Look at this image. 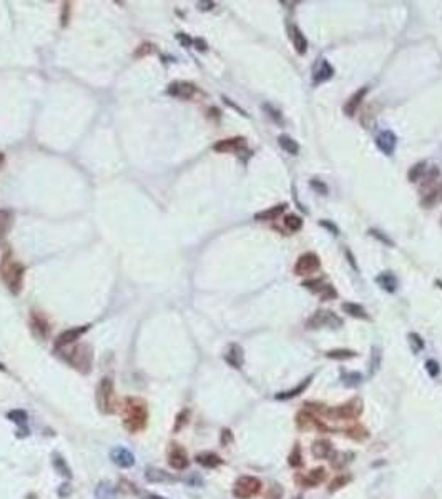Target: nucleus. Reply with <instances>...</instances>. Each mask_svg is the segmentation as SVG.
Masks as SVG:
<instances>
[{
    "label": "nucleus",
    "mask_w": 442,
    "mask_h": 499,
    "mask_svg": "<svg viewBox=\"0 0 442 499\" xmlns=\"http://www.w3.org/2000/svg\"><path fill=\"white\" fill-rule=\"evenodd\" d=\"M148 423L146 403L140 398H126L123 406V426L128 433H140Z\"/></svg>",
    "instance_id": "nucleus-1"
},
{
    "label": "nucleus",
    "mask_w": 442,
    "mask_h": 499,
    "mask_svg": "<svg viewBox=\"0 0 442 499\" xmlns=\"http://www.w3.org/2000/svg\"><path fill=\"white\" fill-rule=\"evenodd\" d=\"M2 280L7 285L8 291L12 295H19L23 288V276H25V266L20 261L12 257L10 253H5L2 260Z\"/></svg>",
    "instance_id": "nucleus-2"
},
{
    "label": "nucleus",
    "mask_w": 442,
    "mask_h": 499,
    "mask_svg": "<svg viewBox=\"0 0 442 499\" xmlns=\"http://www.w3.org/2000/svg\"><path fill=\"white\" fill-rule=\"evenodd\" d=\"M96 406L103 414H113L118 411V401L115 395V384L110 376L102 378L96 386Z\"/></svg>",
    "instance_id": "nucleus-3"
},
{
    "label": "nucleus",
    "mask_w": 442,
    "mask_h": 499,
    "mask_svg": "<svg viewBox=\"0 0 442 499\" xmlns=\"http://www.w3.org/2000/svg\"><path fill=\"white\" fill-rule=\"evenodd\" d=\"M361 411H363V401L354 398V400L344 403V404H341V406H336V408H327L326 413H324V416L329 418V419L349 421V419H354V418L359 416Z\"/></svg>",
    "instance_id": "nucleus-4"
},
{
    "label": "nucleus",
    "mask_w": 442,
    "mask_h": 499,
    "mask_svg": "<svg viewBox=\"0 0 442 499\" xmlns=\"http://www.w3.org/2000/svg\"><path fill=\"white\" fill-rule=\"evenodd\" d=\"M263 483L255 476H241L233 486V496L236 499H250L259 494Z\"/></svg>",
    "instance_id": "nucleus-5"
},
{
    "label": "nucleus",
    "mask_w": 442,
    "mask_h": 499,
    "mask_svg": "<svg viewBox=\"0 0 442 499\" xmlns=\"http://www.w3.org/2000/svg\"><path fill=\"white\" fill-rule=\"evenodd\" d=\"M65 358L75 370H78L82 373H88L92 370V363H93V351L87 345H82V346L73 348Z\"/></svg>",
    "instance_id": "nucleus-6"
},
{
    "label": "nucleus",
    "mask_w": 442,
    "mask_h": 499,
    "mask_svg": "<svg viewBox=\"0 0 442 499\" xmlns=\"http://www.w3.org/2000/svg\"><path fill=\"white\" fill-rule=\"evenodd\" d=\"M341 325H343V320H341L339 316H336V313H332L331 309H318V311L306 321V328H311V330L321 328V326L339 328Z\"/></svg>",
    "instance_id": "nucleus-7"
},
{
    "label": "nucleus",
    "mask_w": 442,
    "mask_h": 499,
    "mask_svg": "<svg viewBox=\"0 0 442 499\" xmlns=\"http://www.w3.org/2000/svg\"><path fill=\"white\" fill-rule=\"evenodd\" d=\"M319 266H321V260H319V257L316 253H313V251H308V253H302L301 257L298 258L296 265H294V275H298V276L311 275V273H314V271H318Z\"/></svg>",
    "instance_id": "nucleus-8"
},
{
    "label": "nucleus",
    "mask_w": 442,
    "mask_h": 499,
    "mask_svg": "<svg viewBox=\"0 0 442 499\" xmlns=\"http://www.w3.org/2000/svg\"><path fill=\"white\" fill-rule=\"evenodd\" d=\"M168 95L176 98H182V100H189L193 98L196 94H200L198 87L195 83H189V82H173L168 85Z\"/></svg>",
    "instance_id": "nucleus-9"
},
{
    "label": "nucleus",
    "mask_w": 442,
    "mask_h": 499,
    "mask_svg": "<svg viewBox=\"0 0 442 499\" xmlns=\"http://www.w3.org/2000/svg\"><path fill=\"white\" fill-rule=\"evenodd\" d=\"M168 464L176 471H183L189 466V459L186 451L183 450L180 444H170V452H168Z\"/></svg>",
    "instance_id": "nucleus-10"
},
{
    "label": "nucleus",
    "mask_w": 442,
    "mask_h": 499,
    "mask_svg": "<svg viewBox=\"0 0 442 499\" xmlns=\"http://www.w3.org/2000/svg\"><path fill=\"white\" fill-rule=\"evenodd\" d=\"M246 148V138L243 137H233V138H223V140L216 142L213 145V150L218 153H234L241 152Z\"/></svg>",
    "instance_id": "nucleus-11"
},
{
    "label": "nucleus",
    "mask_w": 442,
    "mask_h": 499,
    "mask_svg": "<svg viewBox=\"0 0 442 499\" xmlns=\"http://www.w3.org/2000/svg\"><path fill=\"white\" fill-rule=\"evenodd\" d=\"M90 330V325H83V326H75V328L65 330L63 333H60L55 339V348H63L67 345H71L77 339H80L87 331Z\"/></svg>",
    "instance_id": "nucleus-12"
},
{
    "label": "nucleus",
    "mask_w": 442,
    "mask_h": 499,
    "mask_svg": "<svg viewBox=\"0 0 442 499\" xmlns=\"http://www.w3.org/2000/svg\"><path fill=\"white\" fill-rule=\"evenodd\" d=\"M110 459L115 466L128 469L135 464V454L123 446H116L110 451Z\"/></svg>",
    "instance_id": "nucleus-13"
},
{
    "label": "nucleus",
    "mask_w": 442,
    "mask_h": 499,
    "mask_svg": "<svg viewBox=\"0 0 442 499\" xmlns=\"http://www.w3.org/2000/svg\"><path fill=\"white\" fill-rule=\"evenodd\" d=\"M332 75H334V69L331 67L329 62H327L326 58H319L313 69V83L314 85L324 83L329 80Z\"/></svg>",
    "instance_id": "nucleus-14"
},
{
    "label": "nucleus",
    "mask_w": 442,
    "mask_h": 499,
    "mask_svg": "<svg viewBox=\"0 0 442 499\" xmlns=\"http://www.w3.org/2000/svg\"><path fill=\"white\" fill-rule=\"evenodd\" d=\"M376 145L384 155H393L395 150V145H397V137H395V133L391 132V130H382L376 137Z\"/></svg>",
    "instance_id": "nucleus-15"
},
{
    "label": "nucleus",
    "mask_w": 442,
    "mask_h": 499,
    "mask_svg": "<svg viewBox=\"0 0 442 499\" xmlns=\"http://www.w3.org/2000/svg\"><path fill=\"white\" fill-rule=\"evenodd\" d=\"M366 94H368V87H363V89L356 90L354 94L348 98V102L344 103V113H346L348 117H352L357 110H359V107H361V103H363Z\"/></svg>",
    "instance_id": "nucleus-16"
},
{
    "label": "nucleus",
    "mask_w": 442,
    "mask_h": 499,
    "mask_svg": "<svg viewBox=\"0 0 442 499\" xmlns=\"http://www.w3.org/2000/svg\"><path fill=\"white\" fill-rule=\"evenodd\" d=\"M225 359L230 366L239 370V368L243 366V363H245V353H243V348L239 345H234V343L233 345H230L228 350H226V353H225Z\"/></svg>",
    "instance_id": "nucleus-17"
},
{
    "label": "nucleus",
    "mask_w": 442,
    "mask_h": 499,
    "mask_svg": "<svg viewBox=\"0 0 442 499\" xmlns=\"http://www.w3.org/2000/svg\"><path fill=\"white\" fill-rule=\"evenodd\" d=\"M326 469L324 468H314L313 471H309L304 477H298V481H301L302 486H309V488H316L326 481Z\"/></svg>",
    "instance_id": "nucleus-18"
},
{
    "label": "nucleus",
    "mask_w": 442,
    "mask_h": 499,
    "mask_svg": "<svg viewBox=\"0 0 442 499\" xmlns=\"http://www.w3.org/2000/svg\"><path fill=\"white\" fill-rule=\"evenodd\" d=\"M118 496V488L112 481H100L95 488L96 499H116Z\"/></svg>",
    "instance_id": "nucleus-19"
},
{
    "label": "nucleus",
    "mask_w": 442,
    "mask_h": 499,
    "mask_svg": "<svg viewBox=\"0 0 442 499\" xmlns=\"http://www.w3.org/2000/svg\"><path fill=\"white\" fill-rule=\"evenodd\" d=\"M288 208V203H279V205H275V207H271V208H266V210H263V212H258L255 215V220H258V221H269V220H276L278 216H281L284 213V210Z\"/></svg>",
    "instance_id": "nucleus-20"
},
{
    "label": "nucleus",
    "mask_w": 442,
    "mask_h": 499,
    "mask_svg": "<svg viewBox=\"0 0 442 499\" xmlns=\"http://www.w3.org/2000/svg\"><path fill=\"white\" fill-rule=\"evenodd\" d=\"M311 452L316 459H326L332 454V444L327 439H318L311 446Z\"/></svg>",
    "instance_id": "nucleus-21"
},
{
    "label": "nucleus",
    "mask_w": 442,
    "mask_h": 499,
    "mask_svg": "<svg viewBox=\"0 0 442 499\" xmlns=\"http://www.w3.org/2000/svg\"><path fill=\"white\" fill-rule=\"evenodd\" d=\"M289 35H291V40H293V45H294V48H296V52L300 53V55H304L306 50H308V40H306L304 33H302L296 25H293V27H289Z\"/></svg>",
    "instance_id": "nucleus-22"
},
{
    "label": "nucleus",
    "mask_w": 442,
    "mask_h": 499,
    "mask_svg": "<svg viewBox=\"0 0 442 499\" xmlns=\"http://www.w3.org/2000/svg\"><path fill=\"white\" fill-rule=\"evenodd\" d=\"M146 481L150 483H171V481H178V477H175L170 473L163 471V469H157V468H150L148 471L145 473Z\"/></svg>",
    "instance_id": "nucleus-23"
},
{
    "label": "nucleus",
    "mask_w": 442,
    "mask_h": 499,
    "mask_svg": "<svg viewBox=\"0 0 442 499\" xmlns=\"http://www.w3.org/2000/svg\"><path fill=\"white\" fill-rule=\"evenodd\" d=\"M195 459H196L198 464H201L203 468H208V469L218 468V466H221V464H223V459L216 454V452H211V451L200 452V454H196Z\"/></svg>",
    "instance_id": "nucleus-24"
},
{
    "label": "nucleus",
    "mask_w": 442,
    "mask_h": 499,
    "mask_svg": "<svg viewBox=\"0 0 442 499\" xmlns=\"http://www.w3.org/2000/svg\"><path fill=\"white\" fill-rule=\"evenodd\" d=\"M376 283L384 291L394 293L395 290H397V278H395V275L393 273V271H384V273L376 276Z\"/></svg>",
    "instance_id": "nucleus-25"
},
{
    "label": "nucleus",
    "mask_w": 442,
    "mask_h": 499,
    "mask_svg": "<svg viewBox=\"0 0 442 499\" xmlns=\"http://www.w3.org/2000/svg\"><path fill=\"white\" fill-rule=\"evenodd\" d=\"M441 201H442V185H437L436 188H432L431 191H427V193L420 198V207L432 208V207H436V205H439Z\"/></svg>",
    "instance_id": "nucleus-26"
},
{
    "label": "nucleus",
    "mask_w": 442,
    "mask_h": 499,
    "mask_svg": "<svg viewBox=\"0 0 442 499\" xmlns=\"http://www.w3.org/2000/svg\"><path fill=\"white\" fill-rule=\"evenodd\" d=\"M12 221H14V213L7 208H0V243L7 238L8 232H10Z\"/></svg>",
    "instance_id": "nucleus-27"
},
{
    "label": "nucleus",
    "mask_w": 442,
    "mask_h": 499,
    "mask_svg": "<svg viewBox=\"0 0 442 499\" xmlns=\"http://www.w3.org/2000/svg\"><path fill=\"white\" fill-rule=\"evenodd\" d=\"M32 330L39 338H47L48 336V323L40 313L32 314Z\"/></svg>",
    "instance_id": "nucleus-28"
},
{
    "label": "nucleus",
    "mask_w": 442,
    "mask_h": 499,
    "mask_svg": "<svg viewBox=\"0 0 442 499\" xmlns=\"http://www.w3.org/2000/svg\"><path fill=\"white\" fill-rule=\"evenodd\" d=\"M296 425L301 431H308L311 428H318L319 419H316L313 414L308 413V411H301L296 416Z\"/></svg>",
    "instance_id": "nucleus-29"
},
{
    "label": "nucleus",
    "mask_w": 442,
    "mask_h": 499,
    "mask_svg": "<svg viewBox=\"0 0 442 499\" xmlns=\"http://www.w3.org/2000/svg\"><path fill=\"white\" fill-rule=\"evenodd\" d=\"M311 380H313V376H308L304 381H301L300 384H298L296 388H293V389H288V391H284V393H278L276 395V400H291V398H296L298 395H301L302 391H306V388L309 386V383H311Z\"/></svg>",
    "instance_id": "nucleus-30"
},
{
    "label": "nucleus",
    "mask_w": 442,
    "mask_h": 499,
    "mask_svg": "<svg viewBox=\"0 0 442 499\" xmlns=\"http://www.w3.org/2000/svg\"><path fill=\"white\" fill-rule=\"evenodd\" d=\"M52 464H53V468H55V471L58 473L60 476L63 477H67V479H70L71 477V469L69 468V464H67V461L62 458L58 452H53L52 454Z\"/></svg>",
    "instance_id": "nucleus-31"
},
{
    "label": "nucleus",
    "mask_w": 442,
    "mask_h": 499,
    "mask_svg": "<svg viewBox=\"0 0 442 499\" xmlns=\"http://www.w3.org/2000/svg\"><path fill=\"white\" fill-rule=\"evenodd\" d=\"M278 143H279V146L284 150L286 153H289V155L300 153V145H298V142L289 135H279L278 137Z\"/></svg>",
    "instance_id": "nucleus-32"
},
{
    "label": "nucleus",
    "mask_w": 442,
    "mask_h": 499,
    "mask_svg": "<svg viewBox=\"0 0 442 499\" xmlns=\"http://www.w3.org/2000/svg\"><path fill=\"white\" fill-rule=\"evenodd\" d=\"M427 168H429V166H427L426 162H419V163H416V165H412L411 170H409V173H407V178H409V182L411 183H416V182H419V180H422L424 175H426Z\"/></svg>",
    "instance_id": "nucleus-33"
},
{
    "label": "nucleus",
    "mask_w": 442,
    "mask_h": 499,
    "mask_svg": "<svg viewBox=\"0 0 442 499\" xmlns=\"http://www.w3.org/2000/svg\"><path fill=\"white\" fill-rule=\"evenodd\" d=\"M341 308H343L344 313L351 314V316H354V318H363V320H369V314L366 313V309L361 305H357V303H343Z\"/></svg>",
    "instance_id": "nucleus-34"
},
{
    "label": "nucleus",
    "mask_w": 442,
    "mask_h": 499,
    "mask_svg": "<svg viewBox=\"0 0 442 499\" xmlns=\"http://www.w3.org/2000/svg\"><path fill=\"white\" fill-rule=\"evenodd\" d=\"M357 353L356 351H352V350H346V348H336V350H329L326 353L327 358H331V359H339V361H344V359H349V358H354Z\"/></svg>",
    "instance_id": "nucleus-35"
},
{
    "label": "nucleus",
    "mask_w": 442,
    "mask_h": 499,
    "mask_svg": "<svg viewBox=\"0 0 442 499\" xmlns=\"http://www.w3.org/2000/svg\"><path fill=\"white\" fill-rule=\"evenodd\" d=\"M346 436H348V438L356 439V441H363V439L368 438L369 433H368V429H366L364 426L354 425V426H351V428H348V429H346Z\"/></svg>",
    "instance_id": "nucleus-36"
},
{
    "label": "nucleus",
    "mask_w": 442,
    "mask_h": 499,
    "mask_svg": "<svg viewBox=\"0 0 442 499\" xmlns=\"http://www.w3.org/2000/svg\"><path fill=\"white\" fill-rule=\"evenodd\" d=\"M284 226L289 230V232H298V230L302 228V218L294 215V213H291V215H286L284 216Z\"/></svg>",
    "instance_id": "nucleus-37"
},
{
    "label": "nucleus",
    "mask_w": 442,
    "mask_h": 499,
    "mask_svg": "<svg viewBox=\"0 0 442 499\" xmlns=\"http://www.w3.org/2000/svg\"><path fill=\"white\" fill-rule=\"evenodd\" d=\"M7 418L10 419L12 423H15V425H25L28 419V414L25 413L23 409H12V411H8Z\"/></svg>",
    "instance_id": "nucleus-38"
},
{
    "label": "nucleus",
    "mask_w": 442,
    "mask_h": 499,
    "mask_svg": "<svg viewBox=\"0 0 442 499\" xmlns=\"http://www.w3.org/2000/svg\"><path fill=\"white\" fill-rule=\"evenodd\" d=\"M289 466L291 468H301L302 466V454H301V446L294 444L291 454H289Z\"/></svg>",
    "instance_id": "nucleus-39"
},
{
    "label": "nucleus",
    "mask_w": 442,
    "mask_h": 499,
    "mask_svg": "<svg viewBox=\"0 0 442 499\" xmlns=\"http://www.w3.org/2000/svg\"><path fill=\"white\" fill-rule=\"evenodd\" d=\"M302 286L306 288V290H309V291H313L316 293V295H319V291L324 288V282H323V278H311V280H306V282H302Z\"/></svg>",
    "instance_id": "nucleus-40"
},
{
    "label": "nucleus",
    "mask_w": 442,
    "mask_h": 499,
    "mask_svg": "<svg viewBox=\"0 0 442 499\" xmlns=\"http://www.w3.org/2000/svg\"><path fill=\"white\" fill-rule=\"evenodd\" d=\"M188 421H189V411H188V409L180 411V413H178V416H176L175 426H173V431H175V433H178V431H182L183 428L188 425Z\"/></svg>",
    "instance_id": "nucleus-41"
},
{
    "label": "nucleus",
    "mask_w": 442,
    "mask_h": 499,
    "mask_svg": "<svg viewBox=\"0 0 442 499\" xmlns=\"http://www.w3.org/2000/svg\"><path fill=\"white\" fill-rule=\"evenodd\" d=\"M349 481H351V476H348V475H339V476H336L334 479L331 481V484H329V491L331 493H334V491H338V489L341 488H344Z\"/></svg>",
    "instance_id": "nucleus-42"
},
{
    "label": "nucleus",
    "mask_w": 442,
    "mask_h": 499,
    "mask_svg": "<svg viewBox=\"0 0 442 499\" xmlns=\"http://www.w3.org/2000/svg\"><path fill=\"white\" fill-rule=\"evenodd\" d=\"M409 345H411V350L414 351V353H419V351H422L424 350V339L420 338V334L418 333H409Z\"/></svg>",
    "instance_id": "nucleus-43"
},
{
    "label": "nucleus",
    "mask_w": 442,
    "mask_h": 499,
    "mask_svg": "<svg viewBox=\"0 0 442 499\" xmlns=\"http://www.w3.org/2000/svg\"><path fill=\"white\" fill-rule=\"evenodd\" d=\"M319 298L321 301H329V300H336L338 298V291L332 285H324V288L319 291Z\"/></svg>",
    "instance_id": "nucleus-44"
},
{
    "label": "nucleus",
    "mask_w": 442,
    "mask_h": 499,
    "mask_svg": "<svg viewBox=\"0 0 442 499\" xmlns=\"http://www.w3.org/2000/svg\"><path fill=\"white\" fill-rule=\"evenodd\" d=\"M361 381H363V375H361V373H348V375L343 376V383L349 388L361 384Z\"/></svg>",
    "instance_id": "nucleus-45"
},
{
    "label": "nucleus",
    "mask_w": 442,
    "mask_h": 499,
    "mask_svg": "<svg viewBox=\"0 0 442 499\" xmlns=\"http://www.w3.org/2000/svg\"><path fill=\"white\" fill-rule=\"evenodd\" d=\"M283 486H279L278 483H273L271 486H269V489H268V493H266V496H264V499H281L283 498Z\"/></svg>",
    "instance_id": "nucleus-46"
},
{
    "label": "nucleus",
    "mask_w": 442,
    "mask_h": 499,
    "mask_svg": "<svg viewBox=\"0 0 442 499\" xmlns=\"http://www.w3.org/2000/svg\"><path fill=\"white\" fill-rule=\"evenodd\" d=\"M426 370L429 373V376H432V378H437V376H439V373H441V366H439V363H437L436 359H427V361H426Z\"/></svg>",
    "instance_id": "nucleus-47"
},
{
    "label": "nucleus",
    "mask_w": 442,
    "mask_h": 499,
    "mask_svg": "<svg viewBox=\"0 0 442 499\" xmlns=\"http://www.w3.org/2000/svg\"><path fill=\"white\" fill-rule=\"evenodd\" d=\"M379 363H381V350L379 348H372V358H371V373L369 375H374L379 368Z\"/></svg>",
    "instance_id": "nucleus-48"
},
{
    "label": "nucleus",
    "mask_w": 442,
    "mask_h": 499,
    "mask_svg": "<svg viewBox=\"0 0 442 499\" xmlns=\"http://www.w3.org/2000/svg\"><path fill=\"white\" fill-rule=\"evenodd\" d=\"M153 52H155V45L153 44H141L140 47L137 48V52H135V57L140 58L143 55H150V53H153Z\"/></svg>",
    "instance_id": "nucleus-49"
},
{
    "label": "nucleus",
    "mask_w": 442,
    "mask_h": 499,
    "mask_svg": "<svg viewBox=\"0 0 442 499\" xmlns=\"http://www.w3.org/2000/svg\"><path fill=\"white\" fill-rule=\"evenodd\" d=\"M220 443H221V446H230V444L233 443V433H231V429H228V428L221 429Z\"/></svg>",
    "instance_id": "nucleus-50"
},
{
    "label": "nucleus",
    "mask_w": 442,
    "mask_h": 499,
    "mask_svg": "<svg viewBox=\"0 0 442 499\" xmlns=\"http://www.w3.org/2000/svg\"><path fill=\"white\" fill-rule=\"evenodd\" d=\"M62 25L65 27L67 24H69V15H70V3L67 2V3H63L62 5Z\"/></svg>",
    "instance_id": "nucleus-51"
},
{
    "label": "nucleus",
    "mask_w": 442,
    "mask_h": 499,
    "mask_svg": "<svg viewBox=\"0 0 442 499\" xmlns=\"http://www.w3.org/2000/svg\"><path fill=\"white\" fill-rule=\"evenodd\" d=\"M311 187L314 188L318 193H327V187L324 185L323 182H318V180H311Z\"/></svg>",
    "instance_id": "nucleus-52"
},
{
    "label": "nucleus",
    "mask_w": 442,
    "mask_h": 499,
    "mask_svg": "<svg viewBox=\"0 0 442 499\" xmlns=\"http://www.w3.org/2000/svg\"><path fill=\"white\" fill-rule=\"evenodd\" d=\"M369 233H371V235H372V237H376V238H379V240H381V241H384V243H386V245H394V243H393V241H391V240H389V238H387V237H384V235H382L381 232H377V230H369Z\"/></svg>",
    "instance_id": "nucleus-53"
},
{
    "label": "nucleus",
    "mask_w": 442,
    "mask_h": 499,
    "mask_svg": "<svg viewBox=\"0 0 442 499\" xmlns=\"http://www.w3.org/2000/svg\"><path fill=\"white\" fill-rule=\"evenodd\" d=\"M319 225L324 226V228H327V230H331V233L332 235H339V230H338V226L336 225H332L331 221H327V220H323V221H319Z\"/></svg>",
    "instance_id": "nucleus-54"
},
{
    "label": "nucleus",
    "mask_w": 442,
    "mask_h": 499,
    "mask_svg": "<svg viewBox=\"0 0 442 499\" xmlns=\"http://www.w3.org/2000/svg\"><path fill=\"white\" fill-rule=\"evenodd\" d=\"M263 108H264V110H266V112H271V117H273V119H275L276 121H279L281 120V117H279V112H276L275 110V108H273L271 107V105H263Z\"/></svg>",
    "instance_id": "nucleus-55"
},
{
    "label": "nucleus",
    "mask_w": 442,
    "mask_h": 499,
    "mask_svg": "<svg viewBox=\"0 0 442 499\" xmlns=\"http://www.w3.org/2000/svg\"><path fill=\"white\" fill-rule=\"evenodd\" d=\"M71 493V489H70V484H62V488H60V491H58V494L63 498V496H69V494Z\"/></svg>",
    "instance_id": "nucleus-56"
},
{
    "label": "nucleus",
    "mask_w": 442,
    "mask_h": 499,
    "mask_svg": "<svg viewBox=\"0 0 442 499\" xmlns=\"http://www.w3.org/2000/svg\"><path fill=\"white\" fill-rule=\"evenodd\" d=\"M141 499H166V498L160 496V494H153V493H145L141 496Z\"/></svg>",
    "instance_id": "nucleus-57"
},
{
    "label": "nucleus",
    "mask_w": 442,
    "mask_h": 499,
    "mask_svg": "<svg viewBox=\"0 0 442 499\" xmlns=\"http://www.w3.org/2000/svg\"><path fill=\"white\" fill-rule=\"evenodd\" d=\"M346 257H348V260H349V261H351V265H352V268H354V270H357V265H356L354 258H352V253H351V251H349V250H346Z\"/></svg>",
    "instance_id": "nucleus-58"
},
{
    "label": "nucleus",
    "mask_w": 442,
    "mask_h": 499,
    "mask_svg": "<svg viewBox=\"0 0 442 499\" xmlns=\"http://www.w3.org/2000/svg\"><path fill=\"white\" fill-rule=\"evenodd\" d=\"M3 162H5V157H3V153H0V166L3 165Z\"/></svg>",
    "instance_id": "nucleus-59"
},
{
    "label": "nucleus",
    "mask_w": 442,
    "mask_h": 499,
    "mask_svg": "<svg viewBox=\"0 0 442 499\" xmlns=\"http://www.w3.org/2000/svg\"><path fill=\"white\" fill-rule=\"evenodd\" d=\"M27 499H37V496H35V494H28Z\"/></svg>",
    "instance_id": "nucleus-60"
},
{
    "label": "nucleus",
    "mask_w": 442,
    "mask_h": 499,
    "mask_svg": "<svg viewBox=\"0 0 442 499\" xmlns=\"http://www.w3.org/2000/svg\"><path fill=\"white\" fill-rule=\"evenodd\" d=\"M436 285H437V286H439V288H441V290H442V282H439V280H437V282H436Z\"/></svg>",
    "instance_id": "nucleus-61"
},
{
    "label": "nucleus",
    "mask_w": 442,
    "mask_h": 499,
    "mask_svg": "<svg viewBox=\"0 0 442 499\" xmlns=\"http://www.w3.org/2000/svg\"><path fill=\"white\" fill-rule=\"evenodd\" d=\"M441 225H442V220H441Z\"/></svg>",
    "instance_id": "nucleus-62"
}]
</instances>
